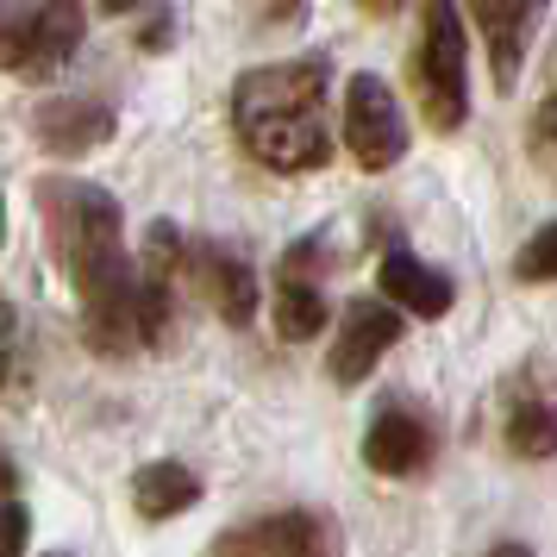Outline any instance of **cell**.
<instances>
[{"label": "cell", "instance_id": "obj_25", "mask_svg": "<svg viewBox=\"0 0 557 557\" xmlns=\"http://www.w3.org/2000/svg\"><path fill=\"white\" fill-rule=\"evenodd\" d=\"M51 557H63V552H51Z\"/></svg>", "mask_w": 557, "mask_h": 557}, {"label": "cell", "instance_id": "obj_24", "mask_svg": "<svg viewBox=\"0 0 557 557\" xmlns=\"http://www.w3.org/2000/svg\"><path fill=\"white\" fill-rule=\"evenodd\" d=\"M0 245H7V201H0Z\"/></svg>", "mask_w": 557, "mask_h": 557}, {"label": "cell", "instance_id": "obj_8", "mask_svg": "<svg viewBox=\"0 0 557 557\" xmlns=\"http://www.w3.org/2000/svg\"><path fill=\"white\" fill-rule=\"evenodd\" d=\"M545 7L552 0H470V20H476L482 45H488V70H495V88H513L520 70H527V51L539 26H545Z\"/></svg>", "mask_w": 557, "mask_h": 557}, {"label": "cell", "instance_id": "obj_15", "mask_svg": "<svg viewBox=\"0 0 557 557\" xmlns=\"http://www.w3.org/2000/svg\"><path fill=\"white\" fill-rule=\"evenodd\" d=\"M326 326V301H320V288L307 276H276V332L288 345H301L313 332Z\"/></svg>", "mask_w": 557, "mask_h": 557}, {"label": "cell", "instance_id": "obj_9", "mask_svg": "<svg viewBox=\"0 0 557 557\" xmlns=\"http://www.w3.org/2000/svg\"><path fill=\"white\" fill-rule=\"evenodd\" d=\"M432 451H438L432 420L407 401H382L370 432H363V463H370L376 476H420L432 463Z\"/></svg>", "mask_w": 557, "mask_h": 557}, {"label": "cell", "instance_id": "obj_1", "mask_svg": "<svg viewBox=\"0 0 557 557\" xmlns=\"http://www.w3.org/2000/svg\"><path fill=\"white\" fill-rule=\"evenodd\" d=\"M38 213H45V238L57 251V270L70 276L82 301V332L88 345L107 357L163 345L170 332V270L157 263H132L126 226H120V201L76 176H45L38 182Z\"/></svg>", "mask_w": 557, "mask_h": 557}, {"label": "cell", "instance_id": "obj_21", "mask_svg": "<svg viewBox=\"0 0 557 557\" xmlns=\"http://www.w3.org/2000/svg\"><path fill=\"white\" fill-rule=\"evenodd\" d=\"M13 482H20V470H13V463L0 457V495H13Z\"/></svg>", "mask_w": 557, "mask_h": 557}, {"label": "cell", "instance_id": "obj_11", "mask_svg": "<svg viewBox=\"0 0 557 557\" xmlns=\"http://www.w3.org/2000/svg\"><path fill=\"white\" fill-rule=\"evenodd\" d=\"M32 138L51 157H88L95 145L113 138V113L101 101H82V95H63V101H45L32 113Z\"/></svg>", "mask_w": 557, "mask_h": 557}, {"label": "cell", "instance_id": "obj_4", "mask_svg": "<svg viewBox=\"0 0 557 557\" xmlns=\"http://www.w3.org/2000/svg\"><path fill=\"white\" fill-rule=\"evenodd\" d=\"M82 38H88L82 0H13V7H0V70L20 82L57 76L82 51Z\"/></svg>", "mask_w": 557, "mask_h": 557}, {"label": "cell", "instance_id": "obj_16", "mask_svg": "<svg viewBox=\"0 0 557 557\" xmlns=\"http://www.w3.org/2000/svg\"><path fill=\"white\" fill-rule=\"evenodd\" d=\"M513 276H520V282H557V220H552V226H539L527 245H520Z\"/></svg>", "mask_w": 557, "mask_h": 557}, {"label": "cell", "instance_id": "obj_19", "mask_svg": "<svg viewBox=\"0 0 557 557\" xmlns=\"http://www.w3.org/2000/svg\"><path fill=\"white\" fill-rule=\"evenodd\" d=\"M357 7H363V13H376V20H388V13H395L401 0H357Z\"/></svg>", "mask_w": 557, "mask_h": 557}, {"label": "cell", "instance_id": "obj_2", "mask_svg": "<svg viewBox=\"0 0 557 557\" xmlns=\"http://www.w3.org/2000/svg\"><path fill=\"white\" fill-rule=\"evenodd\" d=\"M326 88H332L326 57H288V63L245 70L238 88H232L238 145H245L263 170H282V176L320 170L332 157Z\"/></svg>", "mask_w": 557, "mask_h": 557}, {"label": "cell", "instance_id": "obj_3", "mask_svg": "<svg viewBox=\"0 0 557 557\" xmlns=\"http://www.w3.org/2000/svg\"><path fill=\"white\" fill-rule=\"evenodd\" d=\"M413 88L438 132H457L470 120V45H463V13L457 0L420 7V45H413Z\"/></svg>", "mask_w": 557, "mask_h": 557}, {"label": "cell", "instance_id": "obj_22", "mask_svg": "<svg viewBox=\"0 0 557 557\" xmlns=\"http://www.w3.org/2000/svg\"><path fill=\"white\" fill-rule=\"evenodd\" d=\"M539 120H545V138H552V151H557V101L545 107V113H539Z\"/></svg>", "mask_w": 557, "mask_h": 557}, {"label": "cell", "instance_id": "obj_14", "mask_svg": "<svg viewBox=\"0 0 557 557\" xmlns=\"http://www.w3.org/2000/svg\"><path fill=\"white\" fill-rule=\"evenodd\" d=\"M507 445L520 457H552L557 451V407L545 401V395L520 388V395L507 401Z\"/></svg>", "mask_w": 557, "mask_h": 557}, {"label": "cell", "instance_id": "obj_18", "mask_svg": "<svg viewBox=\"0 0 557 557\" xmlns=\"http://www.w3.org/2000/svg\"><path fill=\"white\" fill-rule=\"evenodd\" d=\"M13 376V307L0 301V388Z\"/></svg>", "mask_w": 557, "mask_h": 557}, {"label": "cell", "instance_id": "obj_23", "mask_svg": "<svg viewBox=\"0 0 557 557\" xmlns=\"http://www.w3.org/2000/svg\"><path fill=\"white\" fill-rule=\"evenodd\" d=\"M107 13H126V7H138V0H101Z\"/></svg>", "mask_w": 557, "mask_h": 557}, {"label": "cell", "instance_id": "obj_5", "mask_svg": "<svg viewBox=\"0 0 557 557\" xmlns=\"http://www.w3.org/2000/svg\"><path fill=\"white\" fill-rule=\"evenodd\" d=\"M345 145H351L357 170H370V176L401 163L407 120L382 76H351V88H345Z\"/></svg>", "mask_w": 557, "mask_h": 557}, {"label": "cell", "instance_id": "obj_10", "mask_svg": "<svg viewBox=\"0 0 557 557\" xmlns=\"http://www.w3.org/2000/svg\"><path fill=\"white\" fill-rule=\"evenodd\" d=\"M182 276L201 282V295L213 301V313L226 326H251L257 313V270L232 245H182Z\"/></svg>", "mask_w": 557, "mask_h": 557}, {"label": "cell", "instance_id": "obj_20", "mask_svg": "<svg viewBox=\"0 0 557 557\" xmlns=\"http://www.w3.org/2000/svg\"><path fill=\"white\" fill-rule=\"evenodd\" d=\"M488 557H532V545H520V539H507V545H495Z\"/></svg>", "mask_w": 557, "mask_h": 557}, {"label": "cell", "instance_id": "obj_13", "mask_svg": "<svg viewBox=\"0 0 557 557\" xmlns=\"http://www.w3.org/2000/svg\"><path fill=\"white\" fill-rule=\"evenodd\" d=\"M132 502H138V513H145V520H176L182 507L201 502V476H195L188 463H176V457L145 463V470H138V482H132Z\"/></svg>", "mask_w": 557, "mask_h": 557}, {"label": "cell", "instance_id": "obj_7", "mask_svg": "<svg viewBox=\"0 0 557 557\" xmlns=\"http://www.w3.org/2000/svg\"><path fill=\"white\" fill-rule=\"evenodd\" d=\"M401 307L395 301H351L345 307V320H338V345H332L326 370L338 388H357V382L376 370L382 357L395 351V338H401Z\"/></svg>", "mask_w": 557, "mask_h": 557}, {"label": "cell", "instance_id": "obj_17", "mask_svg": "<svg viewBox=\"0 0 557 557\" xmlns=\"http://www.w3.org/2000/svg\"><path fill=\"white\" fill-rule=\"evenodd\" d=\"M32 539V513L13 495H0V557H20Z\"/></svg>", "mask_w": 557, "mask_h": 557}, {"label": "cell", "instance_id": "obj_12", "mask_svg": "<svg viewBox=\"0 0 557 557\" xmlns=\"http://www.w3.org/2000/svg\"><path fill=\"white\" fill-rule=\"evenodd\" d=\"M376 282H382V295L401 307V313H413V320H445L451 301H457L451 276H445V270H432V263H420V257L401 251V245L382 257Z\"/></svg>", "mask_w": 557, "mask_h": 557}, {"label": "cell", "instance_id": "obj_6", "mask_svg": "<svg viewBox=\"0 0 557 557\" xmlns=\"http://www.w3.org/2000/svg\"><path fill=\"white\" fill-rule=\"evenodd\" d=\"M213 557H338V532L313 507H282L213 539Z\"/></svg>", "mask_w": 557, "mask_h": 557}]
</instances>
